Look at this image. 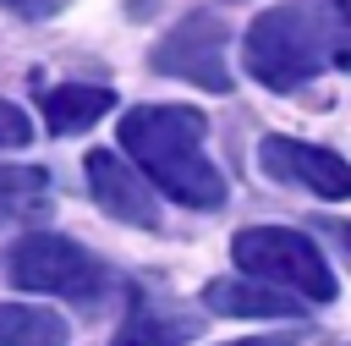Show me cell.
<instances>
[{
	"mask_svg": "<svg viewBox=\"0 0 351 346\" xmlns=\"http://www.w3.org/2000/svg\"><path fill=\"white\" fill-rule=\"evenodd\" d=\"M121 143L132 159L154 176L159 192H170L186 209H219L225 176L203 154V115L186 104H137L121 115Z\"/></svg>",
	"mask_w": 351,
	"mask_h": 346,
	"instance_id": "obj_1",
	"label": "cell"
},
{
	"mask_svg": "<svg viewBox=\"0 0 351 346\" xmlns=\"http://www.w3.org/2000/svg\"><path fill=\"white\" fill-rule=\"evenodd\" d=\"M241 66L252 82L291 93V88L313 82L324 66H351V38H346L340 16L329 22V16L302 11V5H274L247 27Z\"/></svg>",
	"mask_w": 351,
	"mask_h": 346,
	"instance_id": "obj_2",
	"label": "cell"
},
{
	"mask_svg": "<svg viewBox=\"0 0 351 346\" xmlns=\"http://www.w3.org/2000/svg\"><path fill=\"white\" fill-rule=\"evenodd\" d=\"M230 258L241 275H258L269 286H285L307 302H335V269L324 264L318 242L291 225H241L230 236Z\"/></svg>",
	"mask_w": 351,
	"mask_h": 346,
	"instance_id": "obj_3",
	"label": "cell"
},
{
	"mask_svg": "<svg viewBox=\"0 0 351 346\" xmlns=\"http://www.w3.org/2000/svg\"><path fill=\"white\" fill-rule=\"evenodd\" d=\"M11 280L22 291H38V297H66V302H93L104 291V264L93 253H82L71 236H55V231H33L11 247L5 258Z\"/></svg>",
	"mask_w": 351,
	"mask_h": 346,
	"instance_id": "obj_4",
	"label": "cell"
},
{
	"mask_svg": "<svg viewBox=\"0 0 351 346\" xmlns=\"http://www.w3.org/2000/svg\"><path fill=\"white\" fill-rule=\"evenodd\" d=\"M225 22L214 11H192L181 16L165 38H154L148 49V66L159 77H186L208 93H230V71H225Z\"/></svg>",
	"mask_w": 351,
	"mask_h": 346,
	"instance_id": "obj_5",
	"label": "cell"
},
{
	"mask_svg": "<svg viewBox=\"0 0 351 346\" xmlns=\"http://www.w3.org/2000/svg\"><path fill=\"white\" fill-rule=\"evenodd\" d=\"M258 165H263L274 181L307 187L313 198H351V165H346L335 148H318V143H296V137L269 132V137L258 143Z\"/></svg>",
	"mask_w": 351,
	"mask_h": 346,
	"instance_id": "obj_6",
	"label": "cell"
},
{
	"mask_svg": "<svg viewBox=\"0 0 351 346\" xmlns=\"http://www.w3.org/2000/svg\"><path fill=\"white\" fill-rule=\"evenodd\" d=\"M82 176H88V198H93L110 220L143 225V231L159 225V198L148 192V181H143L115 148H93V154L82 159Z\"/></svg>",
	"mask_w": 351,
	"mask_h": 346,
	"instance_id": "obj_7",
	"label": "cell"
},
{
	"mask_svg": "<svg viewBox=\"0 0 351 346\" xmlns=\"http://www.w3.org/2000/svg\"><path fill=\"white\" fill-rule=\"evenodd\" d=\"M203 308H214L225 319H302L307 297L274 291L269 280L247 275V280H214V286H203Z\"/></svg>",
	"mask_w": 351,
	"mask_h": 346,
	"instance_id": "obj_8",
	"label": "cell"
},
{
	"mask_svg": "<svg viewBox=\"0 0 351 346\" xmlns=\"http://www.w3.org/2000/svg\"><path fill=\"white\" fill-rule=\"evenodd\" d=\"M38 104H44L49 132H88L104 110H115V93L110 88H88V82H60V88H44Z\"/></svg>",
	"mask_w": 351,
	"mask_h": 346,
	"instance_id": "obj_9",
	"label": "cell"
},
{
	"mask_svg": "<svg viewBox=\"0 0 351 346\" xmlns=\"http://www.w3.org/2000/svg\"><path fill=\"white\" fill-rule=\"evenodd\" d=\"M49 209V176L38 165H0V225L38 220Z\"/></svg>",
	"mask_w": 351,
	"mask_h": 346,
	"instance_id": "obj_10",
	"label": "cell"
},
{
	"mask_svg": "<svg viewBox=\"0 0 351 346\" xmlns=\"http://www.w3.org/2000/svg\"><path fill=\"white\" fill-rule=\"evenodd\" d=\"M0 346H66V319L27 302H0Z\"/></svg>",
	"mask_w": 351,
	"mask_h": 346,
	"instance_id": "obj_11",
	"label": "cell"
},
{
	"mask_svg": "<svg viewBox=\"0 0 351 346\" xmlns=\"http://www.w3.org/2000/svg\"><path fill=\"white\" fill-rule=\"evenodd\" d=\"M186 341H192V324H186V319H165V313H154V308H137V313L115 330L110 346H186Z\"/></svg>",
	"mask_w": 351,
	"mask_h": 346,
	"instance_id": "obj_12",
	"label": "cell"
},
{
	"mask_svg": "<svg viewBox=\"0 0 351 346\" xmlns=\"http://www.w3.org/2000/svg\"><path fill=\"white\" fill-rule=\"evenodd\" d=\"M27 143H33V121L0 99V148H27Z\"/></svg>",
	"mask_w": 351,
	"mask_h": 346,
	"instance_id": "obj_13",
	"label": "cell"
},
{
	"mask_svg": "<svg viewBox=\"0 0 351 346\" xmlns=\"http://www.w3.org/2000/svg\"><path fill=\"white\" fill-rule=\"evenodd\" d=\"M5 11H16V16H27V22H44V16H55L66 0H0Z\"/></svg>",
	"mask_w": 351,
	"mask_h": 346,
	"instance_id": "obj_14",
	"label": "cell"
},
{
	"mask_svg": "<svg viewBox=\"0 0 351 346\" xmlns=\"http://www.w3.org/2000/svg\"><path fill=\"white\" fill-rule=\"evenodd\" d=\"M225 346H296V335H247V341H225Z\"/></svg>",
	"mask_w": 351,
	"mask_h": 346,
	"instance_id": "obj_15",
	"label": "cell"
},
{
	"mask_svg": "<svg viewBox=\"0 0 351 346\" xmlns=\"http://www.w3.org/2000/svg\"><path fill=\"white\" fill-rule=\"evenodd\" d=\"M335 16H340V27H346V38H351V0H335Z\"/></svg>",
	"mask_w": 351,
	"mask_h": 346,
	"instance_id": "obj_16",
	"label": "cell"
},
{
	"mask_svg": "<svg viewBox=\"0 0 351 346\" xmlns=\"http://www.w3.org/2000/svg\"><path fill=\"white\" fill-rule=\"evenodd\" d=\"M340 242H346V253H351V225H340Z\"/></svg>",
	"mask_w": 351,
	"mask_h": 346,
	"instance_id": "obj_17",
	"label": "cell"
}]
</instances>
